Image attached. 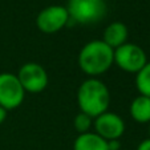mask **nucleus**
<instances>
[{"mask_svg":"<svg viewBox=\"0 0 150 150\" xmlns=\"http://www.w3.org/2000/svg\"><path fill=\"white\" fill-rule=\"evenodd\" d=\"M77 105L80 112L96 118L108 112L110 105V92L108 86L97 77L84 80L77 89Z\"/></svg>","mask_w":150,"mask_h":150,"instance_id":"1","label":"nucleus"},{"mask_svg":"<svg viewBox=\"0 0 150 150\" xmlns=\"http://www.w3.org/2000/svg\"><path fill=\"white\" fill-rule=\"evenodd\" d=\"M127 37H129V29L126 24H124L122 21H113L104 29L101 40L105 44H108L112 49H116L127 42Z\"/></svg>","mask_w":150,"mask_h":150,"instance_id":"9","label":"nucleus"},{"mask_svg":"<svg viewBox=\"0 0 150 150\" xmlns=\"http://www.w3.org/2000/svg\"><path fill=\"white\" fill-rule=\"evenodd\" d=\"M132 118L138 124H150V97L137 96L129 106Z\"/></svg>","mask_w":150,"mask_h":150,"instance_id":"11","label":"nucleus"},{"mask_svg":"<svg viewBox=\"0 0 150 150\" xmlns=\"http://www.w3.org/2000/svg\"><path fill=\"white\" fill-rule=\"evenodd\" d=\"M16 76L23 89L29 93H40L48 86V73L39 62H25Z\"/></svg>","mask_w":150,"mask_h":150,"instance_id":"7","label":"nucleus"},{"mask_svg":"<svg viewBox=\"0 0 150 150\" xmlns=\"http://www.w3.org/2000/svg\"><path fill=\"white\" fill-rule=\"evenodd\" d=\"M73 126H74V129L77 130L79 134L88 133V132H91L92 126H93V118L89 117L88 114L80 112V113H77L76 116H74Z\"/></svg>","mask_w":150,"mask_h":150,"instance_id":"13","label":"nucleus"},{"mask_svg":"<svg viewBox=\"0 0 150 150\" xmlns=\"http://www.w3.org/2000/svg\"><path fill=\"white\" fill-rule=\"evenodd\" d=\"M25 91L23 89L16 74L0 73V106L7 112L19 108L23 104Z\"/></svg>","mask_w":150,"mask_h":150,"instance_id":"5","label":"nucleus"},{"mask_svg":"<svg viewBox=\"0 0 150 150\" xmlns=\"http://www.w3.org/2000/svg\"><path fill=\"white\" fill-rule=\"evenodd\" d=\"M137 150H150V138H146L137 146Z\"/></svg>","mask_w":150,"mask_h":150,"instance_id":"15","label":"nucleus"},{"mask_svg":"<svg viewBox=\"0 0 150 150\" xmlns=\"http://www.w3.org/2000/svg\"><path fill=\"white\" fill-rule=\"evenodd\" d=\"M149 133H150V127H149Z\"/></svg>","mask_w":150,"mask_h":150,"instance_id":"17","label":"nucleus"},{"mask_svg":"<svg viewBox=\"0 0 150 150\" xmlns=\"http://www.w3.org/2000/svg\"><path fill=\"white\" fill-rule=\"evenodd\" d=\"M69 23V15L67 7L49 6L42 8L36 17V27L45 35H54L60 32Z\"/></svg>","mask_w":150,"mask_h":150,"instance_id":"6","label":"nucleus"},{"mask_svg":"<svg viewBox=\"0 0 150 150\" xmlns=\"http://www.w3.org/2000/svg\"><path fill=\"white\" fill-rule=\"evenodd\" d=\"M6 118H7V110L4 108H1V106H0V125L6 121Z\"/></svg>","mask_w":150,"mask_h":150,"instance_id":"16","label":"nucleus"},{"mask_svg":"<svg viewBox=\"0 0 150 150\" xmlns=\"http://www.w3.org/2000/svg\"><path fill=\"white\" fill-rule=\"evenodd\" d=\"M114 64V49L102 40L86 42L79 53V67L89 77H98L106 73Z\"/></svg>","mask_w":150,"mask_h":150,"instance_id":"2","label":"nucleus"},{"mask_svg":"<svg viewBox=\"0 0 150 150\" xmlns=\"http://www.w3.org/2000/svg\"><path fill=\"white\" fill-rule=\"evenodd\" d=\"M147 62L146 52L134 42H125L114 49V64L127 73H138Z\"/></svg>","mask_w":150,"mask_h":150,"instance_id":"4","label":"nucleus"},{"mask_svg":"<svg viewBox=\"0 0 150 150\" xmlns=\"http://www.w3.org/2000/svg\"><path fill=\"white\" fill-rule=\"evenodd\" d=\"M136 88L141 96L150 97V61H147L144 68L136 73Z\"/></svg>","mask_w":150,"mask_h":150,"instance_id":"12","label":"nucleus"},{"mask_svg":"<svg viewBox=\"0 0 150 150\" xmlns=\"http://www.w3.org/2000/svg\"><path fill=\"white\" fill-rule=\"evenodd\" d=\"M93 129L105 141L120 139L125 133V121L120 114L108 110L93 120Z\"/></svg>","mask_w":150,"mask_h":150,"instance_id":"8","label":"nucleus"},{"mask_svg":"<svg viewBox=\"0 0 150 150\" xmlns=\"http://www.w3.org/2000/svg\"><path fill=\"white\" fill-rule=\"evenodd\" d=\"M106 142H108V150H121L120 139H109Z\"/></svg>","mask_w":150,"mask_h":150,"instance_id":"14","label":"nucleus"},{"mask_svg":"<svg viewBox=\"0 0 150 150\" xmlns=\"http://www.w3.org/2000/svg\"><path fill=\"white\" fill-rule=\"evenodd\" d=\"M67 11L69 20L81 25H89L104 19L106 4L104 0H68Z\"/></svg>","mask_w":150,"mask_h":150,"instance_id":"3","label":"nucleus"},{"mask_svg":"<svg viewBox=\"0 0 150 150\" xmlns=\"http://www.w3.org/2000/svg\"><path fill=\"white\" fill-rule=\"evenodd\" d=\"M73 150H108V142L94 132H88L77 136Z\"/></svg>","mask_w":150,"mask_h":150,"instance_id":"10","label":"nucleus"}]
</instances>
